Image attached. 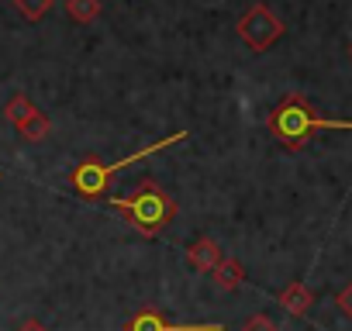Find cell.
I'll use <instances>...</instances> for the list:
<instances>
[{"label":"cell","mask_w":352,"mask_h":331,"mask_svg":"<svg viewBox=\"0 0 352 331\" xmlns=\"http://www.w3.org/2000/svg\"><path fill=\"white\" fill-rule=\"evenodd\" d=\"M266 128H270V135H273L283 148L300 152V148L311 141L314 131H352V121L321 117V114H314V107H311L300 93H290V97H283V100L273 107Z\"/></svg>","instance_id":"cell-1"},{"label":"cell","mask_w":352,"mask_h":331,"mask_svg":"<svg viewBox=\"0 0 352 331\" xmlns=\"http://www.w3.org/2000/svg\"><path fill=\"white\" fill-rule=\"evenodd\" d=\"M184 138H187V131H173V135H166V138H159V141H152V145H145V148H138V152H131V155H124V159H118V162H104V159H97V155H87V159L76 162V170L69 173V183H73V190H76L83 201H100V197L107 194L111 176H118L124 166H135V162H142V159H148V155H155V152H166V148H173V145H180Z\"/></svg>","instance_id":"cell-2"},{"label":"cell","mask_w":352,"mask_h":331,"mask_svg":"<svg viewBox=\"0 0 352 331\" xmlns=\"http://www.w3.org/2000/svg\"><path fill=\"white\" fill-rule=\"evenodd\" d=\"M107 204L111 207H118L121 214H124V221L138 231V235H145V238H155L173 218H176V201L159 187V180H142L138 183V190L135 194H128V197H107Z\"/></svg>","instance_id":"cell-3"},{"label":"cell","mask_w":352,"mask_h":331,"mask_svg":"<svg viewBox=\"0 0 352 331\" xmlns=\"http://www.w3.org/2000/svg\"><path fill=\"white\" fill-rule=\"evenodd\" d=\"M239 38L252 49V52H270L280 38H283V21L266 8V4H252L242 18H239Z\"/></svg>","instance_id":"cell-4"},{"label":"cell","mask_w":352,"mask_h":331,"mask_svg":"<svg viewBox=\"0 0 352 331\" xmlns=\"http://www.w3.org/2000/svg\"><path fill=\"white\" fill-rule=\"evenodd\" d=\"M124 331H225V324H218V321H208V324H173L159 310L145 307V310L128 317Z\"/></svg>","instance_id":"cell-5"},{"label":"cell","mask_w":352,"mask_h":331,"mask_svg":"<svg viewBox=\"0 0 352 331\" xmlns=\"http://www.w3.org/2000/svg\"><path fill=\"white\" fill-rule=\"evenodd\" d=\"M221 259H225L221 245H218L214 238H208V235H201V238H194V242L187 245V266L197 269V273H211Z\"/></svg>","instance_id":"cell-6"},{"label":"cell","mask_w":352,"mask_h":331,"mask_svg":"<svg viewBox=\"0 0 352 331\" xmlns=\"http://www.w3.org/2000/svg\"><path fill=\"white\" fill-rule=\"evenodd\" d=\"M276 300H280V307H283L287 314L304 317V314L311 310V304H314V293H311L300 279H294L290 286H283V290H280V297H276Z\"/></svg>","instance_id":"cell-7"},{"label":"cell","mask_w":352,"mask_h":331,"mask_svg":"<svg viewBox=\"0 0 352 331\" xmlns=\"http://www.w3.org/2000/svg\"><path fill=\"white\" fill-rule=\"evenodd\" d=\"M211 279L221 286V290H239L242 283H245V269H242V262L239 259H221L214 269H211Z\"/></svg>","instance_id":"cell-8"},{"label":"cell","mask_w":352,"mask_h":331,"mask_svg":"<svg viewBox=\"0 0 352 331\" xmlns=\"http://www.w3.org/2000/svg\"><path fill=\"white\" fill-rule=\"evenodd\" d=\"M38 114V107L32 104V97H25V93H14L11 100H8V107H4V117L14 124V128H21L25 121H32Z\"/></svg>","instance_id":"cell-9"},{"label":"cell","mask_w":352,"mask_h":331,"mask_svg":"<svg viewBox=\"0 0 352 331\" xmlns=\"http://www.w3.org/2000/svg\"><path fill=\"white\" fill-rule=\"evenodd\" d=\"M66 11L76 25H90L100 18V0H66Z\"/></svg>","instance_id":"cell-10"},{"label":"cell","mask_w":352,"mask_h":331,"mask_svg":"<svg viewBox=\"0 0 352 331\" xmlns=\"http://www.w3.org/2000/svg\"><path fill=\"white\" fill-rule=\"evenodd\" d=\"M49 131H52V121H49L42 111H38L32 121H25V124L18 128V135H21L25 141H45V138H49Z\"/></svg>","instance_id":"cell-11"},{"label":"cell","mask_w":352,"mask_h":331,"mask_svg":"<svg viewBox=\"0 0 352 331\" xmlns=\"http://www.w3.org/2000/svg\"><path fill=\"white\" fill-rule=\"evenodd\" d=\"M14 8L25 21H42L52 11V0H14Z\"/></svg>","instance_id":"cell-12"},{"label":"cell","mask_w":352,"mask_h":331,"mask_svg":"<svg viewBox=\"0 0 352 331\" xmlns=\"http://www.w3.org/2000/svg\"><path fill=\"white\" fill-rule=\"evenodd\" d=\"M242 331H280V328H276L273 317H266V314H252V317L242 324Z\"/></svg>","instance_id":"cell-13"},{"label":"cell","mask_w":352,"mask_h":331,"mask_svg":"<svg viewBox=\"0 0 352 331\" xmlns=\"http://www.w3.org/2000/svg\"><path fill=\"white\" fill-rule=\"evenodd\" d=\"M335 304H338V310H342V314L352 321V283H349V286H345V290L335 297Z\"/></svg>","instance_id":"cell-14"},{"label":"cell","mask_w":352,"mask_h":331,"mask_svg":"<svg viewBox=\"0 0 352 331\" xmlns=\"http://www.w3.org/2000/svg\"><path fill=\"white\" fill-rule=\"evenodd\" d=\"M14 331H49V328H45L42 321H35V317H28V321H21V324H18Z\"/></svg>","instance_id":"cell-15"},{"label":"cell","mask_w":352,"mask_h":331,"mask_svg":"<svg viewBox=\"0 0 352 331\" xmlns=\"http://www.w3.org/2000/svg\"><path fill=\"white\" fill-rule=\"evenodd\" d=\"M349 56H352V45H349Z\"/></svg>","instance_id":"cell-16"},{"label":"cell","mask_w":352,"mask_h":331,"mask_svg":"<svg viewBox=\"0 0 352 331\" xmlns=\"http://www.w3.org/2000/svg\"><path fill=\"white\" fill-rule=\"evenodd\" d=\"M0 176H4V173H0Z\"/></svg>","instance_id":"cell-17"}]
</instances>
